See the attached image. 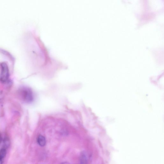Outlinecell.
<instances>
[{"instance_id":"cell-7","label":"cell","mask_w":164,"mask_h":164,"mask_svg":"<svg viewBox=\"0 0 164 164\" xmlns=\"http://www.w3.org/2000/svg\"><path fill=\"white\" fill-rule=\"evenodd\" d=\"M2 141V137L1 134L0 133V144L1 143V142Z\"/></svg>"},{"instance_id":"cell-5","label":"cell","mask_w":164,"mask_h":164,"mask_svg":"<svg viewBox=\"0 0 164 164\" xmlns=\"http://www.w3.org/2000/svg\"><path fill=\"white\" fill-rule=\"evenodd\" d=\"M7 154L6 149L3 148L0 150V159H4Z\"/></svg>"},{"instance_id":"cell-3","label":"cell","mask_w":164,"mask_h":164,"mask_svg":"<svg viewBox=\"0 0 164 164\" xmlns=\"http://www.w3.org/2000/svg\"><path fill=\"white\" fill-rule=\"evenodd\" d=\"M80 164H88V159L87 154L85 152L81 153L80 156Z\"/></svg>"},{"instance_id":"cell-6","label":"cell","mask_w":164,"mask_h":164,"mask_svg":"<svg viewBox=\"0 0 164 164\" xmlns=\"http://www.w3.org/2000/svg\"><path fill=\"white\" fill-rule=\"evenodd\" d=\"M10 145V141L9 139L8 138H5L4 140V146L5 149L8 148Z\"/></svg>"},{"instance_id":"cell-8","label":"cell","mask_w":164,"mask_h":164,"mask_svg":"<svg viewBox=\"0 0 164 164\" xmlns=\"http://www.w3.org/2000/svg\"><path fill=\"white\" fill-rule=\"evenodd\" d=\"M61 164H70L67 162H64L63 163H62Z\"/></svg>"},{"instance_id":"cell-9","label":"cell","mask_w":164,"mask_h":164,"mask_svg":"<svg viewBox=\"0 0 164 164\" xmlns=\"http://www.w3.org/2000/svg\"><path fill=\"white\" fill-rule=\"evenodd\" d=\"M3 164V160L0 159V164Z\"/></svg>"},{"instance_id":"cell-4","label":"cell","mask_w":164,"mask_h":164,"mask_svg":"<svg viewBox=\"0 0 164 164\" xmlns=\"http://www.w3.org/2000/svg\"><path fill=\"white\" fill-rule=\"evenodd\" d=\"M38 143L41 146H44L45 145L46 141L45 138L42 135H40L38 137L37 139Z\"/></svg>"},{"instance_id":"cell-2","label":"cell","mask_w":164,"mask_h":164,"mask_svg":"<svg viewBox=\"0 0 164 164\" xmlns=\"http://www.w3.org/2000/svg\"><path fill=\"white\" fill-rule=\"evenodd\" d=\"M21 97L23 100L27 102H30L34 99L32 91L29 89L23 88L20 91Z\"/></svg>"},{"instance_id":"cell-1","label":"cell","mask_w":164,"mask_h":164,"mask_svg":"<svg viewBox=\"0 0 164 164\" xmlns=\"http://www.w3.org/2000/svg\"><path fill=\"white\" fill-rule=\"evenodd\" d=\"M1 72L0 73V81L5 82L8 81L9 78V70L7 64L5 62L1 64Z\"/></svg>"}]
</instances>
